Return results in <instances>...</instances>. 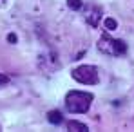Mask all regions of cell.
<instances>
[{"instance_id":"277c9868","label":"cell","mask_w":134,"mask_h":132,"mask_svg":"<svg viewBox=\"0 0 134 132\" xmlns=\"http://www.w3.org/2000/svg\"><path fill=\"white\" fill-rule=\"evenodd\" d=\"M83 18H85V22L89 24L91 27H98L100 22H102V9L98 7V5H94V4H91L85 7V11H83Z\"/></svg>"},{"instance_id":"52a82bcc","label":"cell","mask_w":134,"mask_h":132,"mask_svg":"<svg viewBox=\"0 0 134 132\" xmlns=\"http://www.w3.org/2000/svg\"><path fill=\"white\" fill-rule=\"evenodd\" d=\"M67 7L72 11H80V9H83V2L82 0H67Z\"/></svg>"},{"instance_id":"7a4b0ae2","label":"cell","mask_w":134,"mask_h":132,"mask_svg":"<svg viewBox=\"0 0 134 132\" xmlns=\"http://www.w3.org/2000/svg\"><path fill=\"white\" fill-rule=\"evenodd\" d=\"M98 49L103 54H111V56H123L129 49V45L125 40L120 38H112L109 33H103L98 40Z\"/></svg>"},{"instance_id":"9c48e42d","label":"cell","mask_w":134,"mask_h":132,"mask_svg":"<svg viewBox=\"0 0 134 132\" xmlns=\"http://www.w3.org/2000/svg\"><path fill=\"white\" fill-rule=\"evenodd\" d=\"M7 83H9V76H5V74L0 72V87H4V85H7Z\"/></svg>"},{"instance_id":"8992f818","label":"cell","mask_w":134,"mask_h":132,"mask_svg":"<svg viewBox=\"0 0 134 132\" xmlns=\"http://www.w3.org/2000/svg\"><path fill=\"white\" fill-rule=\"evenodd\" d=\"M47 121L53 125H60V123H64V114L60 110H51V112H47Z\"/></svg>"},{"instance_id":"3957f363","label":"cell","mask_w":134,"mask_h":132,"mask_svg":"<svg viewBox=\"0 0 134 132\" xmlns=\"http://www.w3.org/2000/svg\"><path fill=\"white\" fill-rule=\"evenodd\" d=\"M72 80H76L82 85H96L100 82V74L98 69L94 65H78L71 71Z\"/></svg>"},{"instance_id":"5b68a950","label":"cell","mask_w":134,"mask_h":132,"mask_svg":"<svg viewBox=\"0 0 134 132\" xmlns=\"http://www.w3.org/2000/svg\"><path fill=\"white\" fill-rule=\"evenodd\" d=\"M65 129L71 132H87L89 130V127L85 125V123H82V121H74V119H69L65 121Z\"/></svg>"},{"instance_id":"8fae6325","label":"cell","mask_w":134,"mask_h":132,"mask_svg":"<svg viewBox=\"0 0 134 132\" xmlns=\"http://www.w3.org/2000/svg\"><path fill=\"white\" fill-rule=\"evenodd\" d=\"M7 5V0H0V7H5Z\"/></svg>"},{"instance_id":"30bf717a","label":"cell","mask_w":134,"mask_h":132,"mask_svg":"<svg viewBox=\"0 0 134 132\" xmlns=\"http://www.w3.org/2000/svg\"><path fill=\"white\" fill-rule=\"evenodd\" d=\"M16 40H18V38H16L15 33H9V35H7V42H9V44H16Z\"/></svg>"},{"instance_id":"6da1fadb","label":"cell","mask_w":134,"mask_h":132,"mask_svg":"<svg viewBox=\"0 0 134 132\" xmlns=\"http://www.w3.org/2000/svg\"><path fill=\"white\" fill-rule=\"evenodd\" d=\"M94 96L85 90H71L65 96V107L72 114H85L91 109Z\"/></svg>"},{"instance_id":"ba28073f","label":"cell","mask_w":134,"mask_h":132,"mask_svg":"<svg viewBox=\"0 0 134 132\" xmlns=\"http://www.w3.org/2000/svg\"><path fill=\"white\" fill-rule=\"evenodd\" d=\"M103 25H105V31H114V29L118 27V22H116L114 18H105Z\"/></svg>"}]
</instances>
